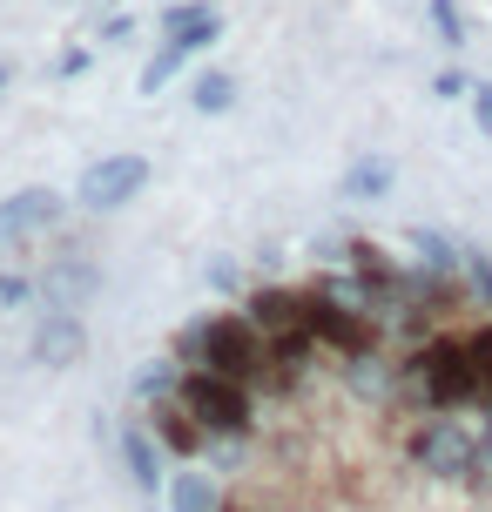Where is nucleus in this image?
Returning a JSON list of instances; mask_svg holds the SVG:
<instances>
[{
    "instance_id": "1",
    "label": "nucleus",
    "mask_w": 492,
    "mask_h": 512,
    "mask_svg": "<svg viewBox=\"0 0 492 512\" xmlns=\"http://www.w3.org/2000/svg\"><path fill=\"white\" fill-rule=\"evenodd\" d=\"M405 405L418 411H486V378L472 358V331H432L405 351Z\"/></svg>"
},
{
    "instance_id": "2",
    "label": "nucleus",
    "mask_w": 492,
    "mask_h": 512,
    "mask_svg": "<svg viewBox=\"0 0 492 512\" xmlns=\"http://www.w3.org/2000/svg\"><path fill=\"white\" fill-rule=\"evenodd\" d=\"M176 358L189 364V371H223V378L257 384L263 364H270V337L257 331L250 310H209V317H196V324L176 337Z\"/></svg>"
},
{
    "instance_id": "3",
    "label": "nucleus",
    "mask_w": 492,
    "mask_h": 512,
    "mask_svg": "<svg viewBox=\"0 0 492 512\" xmlns=\"http://www.w3.org/2000/svg\"><path fill=\"white\" fill-rule=\"evenodd\" d=\"M479 445H486V432L466 411H425L405 432V459H412V472L439 479V486H466L472 465H479Z\"/></svg>"
},
{
    "instance_id": "4",
    "label": "nucleus",
    "mask_w": 492,
    "mask_h": 512,
    "mask_svg": "<svg viewBox=\"0 0 492 512\" xmlns=\"http://www.w3.org/2000/svg\"><path fill=\"white\" fill-rule=\"evenodd\" d=\"M176 398L196 411V425H203L209 438H250V432H257V384H243V378L189 371Z\"/></svg>"
},
{
    "instance_id": "5",
    "label": "nucleus",
    "mask_w": 492,
    "mask_h": 512,
    "mask_svg": "<svg viewBox=\"0 0 492 512\" xmlns=\"http://www.w3.org/2000/svg\"><path fill=\"white\" fill-rule=\"evenodd\" d=\"M149 155H135V149H115V155H102V162H88L81 169V182H75V203L81 209H122V203H135L142 189H149Z\"/></svg>"
},
{
    "instance_id": "6",
    "label": "nucleus",
    "mask_w": 492,
    "mask_h": 512,
    "mask_svg": "<svg viewBox=\"0 0 492 512\" xmlns=\"http://www.w3.org/2000/svg\"><path fill=\"white\" fill-rule=\"evenodd\" d=\"M250 317H257L263 337H297L311 331V283L297 290V283H263V290H250Z\"/></svg>"
},
{
    "instance_id": "7",
    "label": "nucleus",
    "mask_w": 492,
    "mask_h": 512,
    "mask_svg": "<svg viewBox=\"0 0 492 512\" xmlns=\"http://www.w3.org/2000/svg\"><path fill=\"white\" fill-rule=\"evenodd\" d=\"M81 351H88V331H81L75 310H48V317L34 324V337H27V358L48 364V371H68V364H81Z\"/></svg>"
},
{
    "instance_id": "8",
    "label": "nucleus",
    "mask_w": 492,
    "mask_h": 512,
    "mask_svg": "<svg viewBox=\"0 0 492 512\" xmlns=\"http://www.w3.org/2000/svg\"><path fill=\"white\" fill-rule=\"evenodd\" d=\"M142 418H149V432L169 445V459H203V452H209V432L196 425V411L182 405V398H156Z\"/></svg>"
},
{
    "instance_id": "9",
    "label": "nucleus",
    "mask_w": 492,
    "mask_h": 512,
    "mask_svg": "<svg viewBox=\"0 0 492 512\" xmlns=\"http://www.w3.org/2000/svg\"><path fill=\"white\" fill-rule=\"evenodd\" d=\"M122 465H129L135 492H149V499H156V492L169 486V472H162V465H169V445H162V438L149 432V418L122 432Z\"/></svg>"
},
{
    "instance_id": "10",
    "label": "nucleus",
    "mask_w": 492,
    "mask_h": 512,
    "mask_svg": "<svg viewBox=\"0 0 492 512\" xmlns=\"http://www.w3.org/2000/svg\"><path fill=\"white\" fill-rule=\"evenodd\" d=\"M391 182H398V162H391V155H358V162L337 176V196H344V203H378V196H391Z\"/></svg>"
},
{
    "instance_id": "11",
    "label": "nucleus",
    "mask_w": 492,
    "mask_h": 512,
    "mask_svg": "<svg viewBox=\"0 0 492 512\" xmlns=\"http://www.w3.org/2000/svg\"><path fill=\"white\" fill-rule=\"evenodd\" d=\"M61 196L54 189H21V196H7V230H14V243L21 236H41V230H54L61 223Z\"/></svg>"
},
{
    "instance_id": "12",
    "label": "nucleus",
    "mask_w": 492,
    "mask_h": 512,
    "mask_svg": "<svg viewBox=\"0 0 492 512\" xmlns=\"http://www.w3.org/2000/svg\"><path fill=\"white\" fill-rule=\"evenodd\" d=\"M169 506L176 512H223V486L209 472H176L169 479Z\"/></svg>"
},
{
    "instance_id": "13",
    "label": "nucleus",
    "mask_w": 492,
    "mask_h": 512,
    "mask_svg": "<svg viewBox=\"0 0 492 512\" xmlns=\"http://www.w3.org/2000/svg\"><path fill=\"white\" fill-rule=\"evenodd\" d=\"M88 290H95V270H88V263H61V270H48V310H75Z\"/></svg>"
},
{
    "instance_id": "14",
    "label": "nucleus",
    "mask_w": 492,
    "mask_h": 512,
    "mask_svg": "<svg viewBox=\"0 0 492 512\" xmlns=\"http://www.w3.org/2000/svg\"><path fill=\"white\" fill-rule=\"evenodd\" d=\"M189 102H196V115H230L236 108V81L230 75H196Z\"/></svg>"
},
{
    "instance_id": "15",
    "label": "nucleus",
    "mask_w": 492,
    "mask_h": 512,
    "mask_svg": "<svg viewBox=\"0 0 492 512\" xmlns=\"http://www.w3.org/2000/svg\"><path fill=\"white\" fill-rule=\"evenodd\" d=\"M425 21L439 27V48H466V41H472V27H466V14H459V0H425Z\"/></svg>"
},
{
    "instance_id": "16",
    "label": "nucleus",
    "mask_w": 492,
    "mask_h": 512,
    "mask_svg": "<svg viewBox=\"0 0 492 512\" xmlns=\"http://www.w3.org/2000/svg\"><path fill=\"white\" fill-rule=\"evenodd\" d=\"M182 61H189V54H182L176 41H162V48H156V61H149V68L135 75V88H142V95H156V88H169V81L182 75Z\"/></svg>"
},
{
    "instance_id": "17",
    "label": "nucleus",
    "mask_w": 492,
    "mask_h": 512,
    "mask_svg": "<svg viewBox=\"0 0 492 512\" xmlns=\"http://www.w3.org/2000/svg\"><path fill=\"white\" fill-rule=\"evenodd\" d=\"M412 250H418V270H459V250H452V236H439V230H418Z\"/></svg>"
},
{
    "instance_id": "18",
    "label": "nucleus",
    "mask_w": 492,
    "mask_h": 512,
    "mask_svg": "<svg viewBox=\"0 0 492 512\" xmlns=\"http://www.w3.org/2000/svg\"><path fill=\"white\" fill-rule=\"evenodd\" d=\"M209 14H216V7H209V0H182V7H169V14H162V34H182V27L209 21Z\"/></svg>"
},
{
    "instance_id": "19",
    "label": "nucleus",
    "mask_w": 492,
    "mask_h": 512,
    "mask_svg": "<svg viewBox=\"0 0 492 512\" xmlns=\"http://www.w3.org/2000/svg\"><path fill=\"white\" fill-rule=\"evenodd\" d=\"M27 297H34V283H27V277H14V270H0V310L27 304Z\"/></svg>"
},
{
    "instance_id": "20",
    "label": "nucleus",
    "mask_w": 492,
    "mask_h": 512,
    "mask_svg": "<svg viewBox=\"0 0 492 512\" xmlns=\"http://www.w3.org/2000/svg\"><path fill=\"white\" fill-rule=\"evenodd\" d=\"M466 283L479 290V304L492 310V256H472V270H466Z\"/></svg>"
},
{
    "instance_id": "21",
    "label": "nucleus",
    "mask_w": 492,
    "mask_h": 512,
    "mask_svg": "<svg viewBox=\"0 0 492 512\" xmlns=\"http://www.w3.org/2000/svg\"><path fill=\"white\" fill-rule=\"evenodd\" d=\"M432 95H439V102H459V95H472V81H466V75H452V68H445V75L432 81Z\"/></svg>"
},
{
    "instance_id": "22",
    "label": "nucleus",
    "mask_w": 492,
    "mask_h": 512,
    "mask_svg": "<svg viewBox=\"0 0 492 512\" xmlns=\"http://www.w3.org/2000/svg\"><path fill=\"white\" fill-rule=\"evenodd\" d=\"M472 115H479V128L492 135V81H472Z\"/></svg>"
},
{
    "instance_id": "23",
    "label": "nucleus",
    "mask_w": 492,
    "mask_h": 512,
    "mask_svg": "<svg viewBox=\"0 0 492 512\" xmlns=\"http://www.w3.org/2000/svg\"><path fill=\"white\" fill-rule=\"evenodd\" d=\"M0 243H14V230H7V203H0Z\"/></svg>"
},
{
    "instance_id": "24",
    "label": "nucleus",
    "mask_w": 492,
    "mask_h": 512,
    "mask_svg": "<svg viewBox=\"0 0 492 512\" xmlns=\"http://www.w3.org/2000/svg\"><path fill=\"white\" fill-rule=\"evenodd\" d=\"M7 81H14V75H7V68H0V95H7Z\"/></svg>"
},
{
    "instance_id": "25",
    "label": "nucleus",
    "mask_w": 492,
    "mask_h": 512,
    "mask_svg": "<svg viewBox=\"0 0 492 512\" xmlns=\"http://www.w3.org/2000/svg\"><path fill=\"white\" fill-rule=\"evenodd\" d=\"M223 512H243V506H223Z\"/></svg>"
}]
</instances>
